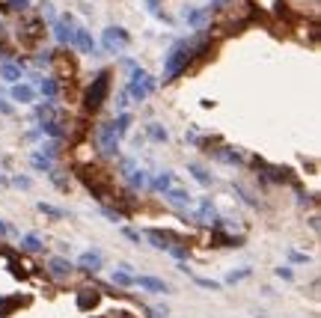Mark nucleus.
<instances>
[{"mask_svg": "<svg viewBox=\"0 0 321 318\" xmlns=\"http://www.w3.org/2000/svg\"><path fill=\"white\" fill-rule=\"evenodd\" d=\"M42 33H45V24H42V21H36V18H33V21H27V24H21V30H18L21 42H24V45H30V48H33V45H39Z\"/></svg>", "mask_w": 321, "mask_h": 318, "instance_id": "nucleus-4", "label": "nucleus"}, {"mask_svg": "<svg viewBox=\"0 0 321 318\" xmlns=\"http://www.w3.org/2000/svg\"><path fill=\"white\" fill-rule=\"evenodd\" d=\"M0 77H3V80L18 83V80H21V68H18V65H12V63H3V65H0Z\"/></svg>", "mask_w": 321, "mask_h": 318, "instance_id": "nucleus-7", "label": "nucleus"}, {"mask_svg": "<svg viewBox=\"0 0 321 318\" xmlns=\"http://www.w3.org/2000/svg\"><path fill=\"white\" fill-rule=\"evenodd\" d=\"M149 134H152V137H158V140H167V131H164L161 125H152V128H149Z\"/></svg>", "mask_w": 321, "mask_h": 318, "instance_id": "nucleus-11", "label": "nucleus"}, {"mask_svg": "<svg viewBox=\"0 0 321 318\" xmlns=\"http://www.w3.org/2000/svg\"><path fill=\"white\" fill-rule=\"evenodd\" d=\"M223 3H226V0H214V6H223Z\"/></svg>", "mask_w": 321, "mask_h": 318, "instance_id": "nucleus-13", "label": "nucleus"}, {"mask_svg": "<svg viewBox=\"0 0 321 318\" xmlns=\"http://www.w3.org/2000/svg\"><path fill=\"white\" fill-rule=\"evenodd\" d=\"M101 45H104L107 51H122V48L131 45V36H128V30H122V27H107V30L101 33Z\"/></svg>", "mask_w": 321, "mask_h": 318, "instance_id": "nucleus-3", "label": "nucleus"}, {"mask_svg": "<svg viewBox=\"0 0 321 318\" xmlns=\"http://www.w3.org/2000/svg\"><path fill=\"white\" fill-rule=\"evenodd\" d=\"M188 18H191V24H193V27H202V21L208 18V12H205V9H191V12H188Z\"/></svg>", "mask_w": 321, "mask_h": 318, "instance_id": "nucleus-9", "label": "nucleus"}, {"mask_svg": "<svg viewBox=\"0 0 321 318\" xmlns=\"http://www.w3.org/2000/svg\"><path fill=\"white\" fill-rule=\"evenodd\" d=\"M146 9L149 12H158V0H146Z\"/></svg>", "mask_w": 321, "mask_h": 318, "instance_id": "nucleus-12", "label": "nucleus"}, {"mask_svg": "<svg viewBox=\"0 0 321 318\" xmlns=\"http://www.w3.org/2000/svg\"><path fill=\"white\" fill-rule=\"evenodd\" d=\"M71 45H77V48H80V51H86V54H92V51H95V39H92V36H89V30H83V27H80V30H74Z\"/></svg>", "mask_w": 321, "mask_h": 318, "instance_id": "nucleus-5", "label": "nucleus"}, {"mask_svg": "<svg viewBox=\"0 0 321 318\" xmlns=\"http://www.w3.org/2000/svg\"><path fill=\"white\" fill-rule=\"evenodd\" d=\"M155 86H158L155 77H149L143 68H134V71H131V83H128V95H134L137 101H143L146 95H152Z\"/></svg>", "mask_w": 321, "mask_h": 318, "instance_id": "nucleus-2", "label": "nucleus"}, {"mask_svg": "<svg viewBox=\"0 0 321 318\" xmlns=\"http://www.w3.org/2000/svg\"><path fill=\"white\" fill-rule=\"evenodd\" d=\"M33 95H36V92H33V86H30V83H15V86H12V98H15V101H21V104H30V101H33Z\"/></svg>", "mask_w": 321, "mask_h": 318, "instance_id": "nucleus-6", "label": "nucleus"}, {"mask_svg": "<svg viewBox=\"0 0 321 318\" xmlns=\"http://www.w3.org/2000/svg\"><path fill=\"white\" fill-rule=\"evenodd\" d=\"M57 39H60L63 45H65V42L71 45V39H74V30H71V27H65V24H57Z\"/></svg>", "mask_w": 321, "mask_h": 318, "instance_id": "nucleus-8", "label": "nucleus"}, {"mask_svg": "<svg viewBox=\"0 0 321 318\" xmlns=\"http://www.w3.org/2000/svg\"><path fill=\"white\" fill-rule=\"evenodd\" d=\"M42 92H45V98H54L57 95V80L54 77H45L42 80Z\"/></svg>", "mask_w": 321, "mask_h": 318, "instance_id": "nucleus-10", "label": "nucleus"}, {"mask_svg": "<svg viewBox=\"0 0 321 318\" xmlns=\"http://www.w3.org/2000/svg\"><path fill=\"white\" fill-rule=\"evenodd\" d=\"M107 86H110V74H107V71H101V74L92 80V86L86 89L83 107H86V110H98V107H101V101H104V95H107Z\"/></svg>", "mask_w": 321, "mask_h": 318, "instance_id": "nucleus-1", "label": "nucleus"}]
</instances>
